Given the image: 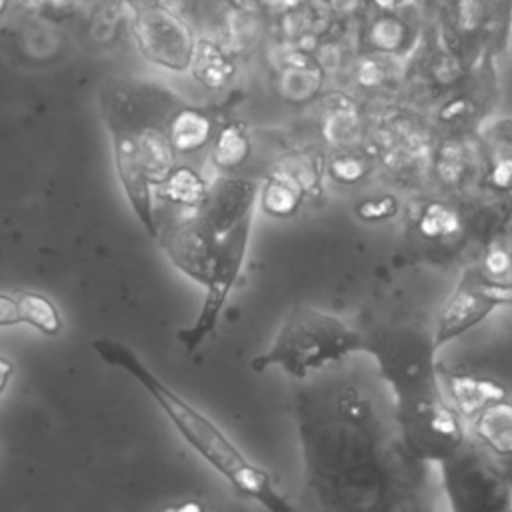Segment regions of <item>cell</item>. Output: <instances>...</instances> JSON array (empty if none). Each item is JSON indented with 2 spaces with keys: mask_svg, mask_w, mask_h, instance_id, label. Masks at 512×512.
<instances>
[{
  "mask_svg": "<svg viewBox=\"0 0 512 512\" xmlns=\"http://www.w3.org/2000/svg\"><path fill=\"white\" fill-rule=\"evenodd\" d=\"M304 186L292 174H274L262 190V208L272 216H290L302 202Z\"/></svg>",
  "mask_w": 512,
  "mask_h": 512,
  "instance_id": "obj_15",
  "label": "cell"
},
{
  "mask_svg": "<svg viewBox=\"0 0 512 512\" xmlns=\"http://www.w3.org/2000/svg\"><path fill=\"white\" fill-rule=\"evenodd\" d=\"M192 66H194L196 78L210 88L222 86L232 72V66H230L228 58L224 56V52L206 40L196 44Z\"/></svg>",
  "mask_w": 512,
  "mask_h": 512,
  "instance_id": "obj_16",
  "label": "cell"
},
{
  "mask_svg": "<svg viewBox=\"0 0 512 512\" xmlns=\"http://www.w3.org/2000/svg\"><path fill=\"white\" fill-rule=\"evenodd\" d=\"M482 134L492 142L512 148V118H494L486 122Z\"/></svg>",
  "mask_w": 512,
  "mask_h": 512,
  "instance_id": "obj_24",
  "label": "cell"
},
{
  "mask_svg": "<svg viewBox=\"0 0 512 512\" xmlns=\"http://www.w3.org/2000/svg\"><path fill=\"white\" fill-rule=\"evenodd\" d=\"M92 348L104 364L126 372L156 402L178 436L198 458L224 478L236 494L252 500L266 512H298L272 474L250 460L210 416L166 384L136 350L110 336L96 338Z\"/></svg>",
  "mask_w": 512,
  "mask_h": 512,
  "instance_id": "obj_2",
  "label": "cell"
},
{
  "mask_svg": "<svg viewBox=\"0 0 512 512\" xmlns=\"http://www.w3.org/2000/svg\"><path fill=\"white\" fill-rule=\"evenodd\" d=\"M12 374H14V364H12V360L0 354V396H2V392L6 390V386L10 384Z\"/></svg>",
  "mask_w": 512,
  "mask_h": 512,
  "instance_id": "obj_29",
  "label": "cell"
},
{
  "mask_svg": "<svg viewBox=\"0 0 512 512\" xmlns=\"http://www.w3.org/2000/svg\"><path fill=\"white\" fill-rule=\"evenodd\" d=\"M330 174L340 182L352 184L366 174V164L356 156H338L330 162Z\"/></svg>",
  "mask_w": 512,
  "mask_h": 512,
  "instance_id": "obj_22",
  "label": "cell"
},
{
  "mask_svg": "<svg viewBox=\"0 0 512 512\" xmlns=\"http://www.w3.org/2000/svg\"><path fill=\"white\" fill-rule=\"evenodd\" d=\"M112 140V156L124 196L150 238L160 236V220L152 200V180L144 168L136 130L124 122L104 116Z\"/></svg>",
  "mask_w": 512,
  "mask_h": 512,
  "instance_id": "obj_10",
  "label": "cell"
},
{
  "mask_svg": "<svg viewBox=\"0 0 512 512\" xmlns=\"http://www.w3.org/2000/svg\"><path fill=\"white\" fill-rule=\"evenodd\" d=\"M384 80V68L374 60H364L358 68V82L364 86H376Z\"/></svg>",
  "mask_w": 512,
  "mask_h": 512,
  "instance_id": "obj_25",
  "label": "cell"
},
{
  "mask_svg": "<svg viewBox=\"0 0 512 512\" xmlns=\"http://www.w3.org/2000/svg\"><path fill=\"white\" fill-rule=\"evenodd\" d=\"M466 110H468V100H466V98H454V100H450V102H446V104L442 106L440 118L450 122V120H456V118L464 116Z\"/></svg>",
  "mask_w": 512,
  "mask_h": 512,
  "instance_id": "obj_26",
  "label": "cell"
},
{
  "mask_svg": "<svg viewBox=\"0 0 512 512\" xmlns=\"http://www.w3.org/2000/svg\"><path fill=\"white\" fill-rule=\"evenodd\" d=\"M400 2H402V0H374V4H378L380 8H386V10L396 8Z\"/></svg>",
  "mask_w": 512,
  "mask_h": 512,
  "instance_id": "obj_30",
  "label": "cell"
},
{
  "mask_svg": "<svg viewBox=\"0 0 512 512\" xmlns=\"http://www.w3.org/2000/svg\"><path fill=\"white\" fill-rule=\"evenodd\" d=\"M134 42L144 58L170 70L192 66L196 42L190 26L164 6L142 8L134 18Z\"/></svg>",
  "mask_w": 512,
  "mask_h": 512,
  "instance_id": "obj_9",
  "label": "cell"
},
{
  "mask_svg": "<svg viewBox=\"0 0 512 512\" xmlns=\"http://www.w3.org/2000/svg\"><path fill=\"white\" fill-rule=\"evenodd\" d=\"M506 302H512V286L496 282L480 270H468L440 308L434 328L436 344L454 340Z\"/></svg>",
  "mask_w": 512,
  "mask_h": 512,
  "instance_id": "obj_8",
  "label": "cell"
},
{
  "mask_svg": "<svg viewBox=\"0 0 512 512\" xmlns=\"http://www.w3.org/2000/svg\"><path fill=\"white\" fill-rule=\"evenodd\" d=\"M356 354H364V332L332 312L294 304L268 348L250 360V368L258 374L278 368L302 382Z\"/></svg>",
  "mask_w": 512,
  "mask_h": 512,
  "instance_id": "obj_3",
  "label": "cell"
},
{
  "mask_svg": "<svg viewBox=\"0 0 512 512\" xmlns=\"http://www.w3.org/2000/svg\"><path fill=\"white\" fill-rule=\"evenodd\" d=\"M248 154H250L248 132L240 124H230L218 132L214 152H212L216 166L224 170L236 168L246 160Z\"/></svg>",
  "mask_w": 512,
  "mask_h": 512,
  "instance_id": "obj_17",
  "label": "cell"
},
{
  "mask_svg": "<svg viewBox=\"0 0 512 512\" xmlns=\"http://www.w3.org/2000/svg\"><path fill=\"white\" fill-rule=\"evenodd\" d=\"M510 512H512V500H510Z\"/></svg>",
  "mask_w": 512,
  "mask_h": 512,
  "instance_id": "obj_31",
  "label": "cell"
},
{
  "mask_svg": "<svg viewBox=\"0 0 512 512\" xmlns=\"http://www.w3.org/2000/svg\"><path fill=\"white\" fill-rule=\"evenodd\" d=\"M456 18H458V28L462 32H474L484 20V2L482 0H458Z\"/></svg>",
  "mask_w": 512,
  "mask_h": 512,
  "instance_id": "obj_23",
  "label": "cell"
},
{
  "mask_svg": "<svg viewBox=\"0 0 512 512\" xmlns=\"http://www.w3.org/2000/svg\"><path fill=\"white\" fill-rule=\"evenodd\" d=\"M408 38L406 24L396 16H380L370 28V42L384 52H396Z\"/></svg>",
  "mask_w": 512,
  "mask_h": 512,
  "instance_id": "obj_19",
  "label": "cell"
},
{
  "mask_svg": "<svg viewBox=\"0 0 512 512\" xmlns=\"http://www.w3.org/2000/svg\"><path fill=\"white\" fill-rule=\"evenodd\" d=\"M394 420L400 446L414 462L440 466L468 442L460 412L442 392L396 402Z\"/></svg>",
  "mask_w": 512,
  "mask_h": 512,
  "instance_id": "obj_5",
  "label": "cell"
},
{
  "mask_svg": "<svg viewBox=\"0 0 512 512\" xmlns=\"http://www.w3.org/2000/svg\"><path fill=\"white\" fill-rule=\"evenodd\" d=\"M252 216L242 218L232 228H228L216 242L212 262L208 266L204 278V298L188 326H182L176 332L178 344L194 354L218 328L220 316L228 304L230 292L234 290L240 272L244 268V260L248 254Z\"/></svg>",
  "mask_w": 512,
  "mask_h": 512,
  "instance_id": "obj_6",
  "label": "cell"
},
{
  "mask_svg": "<svg viewBox=\"0 0 512 512\" xmlns=\"http://www.w3.org/2000/svg\"><path fill=\"white\" fill-rule=\"evenodd\" d=\"M476 432L494 454L512 456V404L500 398L482 408L476 418Z\"/></svg>",
  "mask_w": 512,
  "mask_h": 512,
  "instance_id": "obj_14",
  "label": "cell"
},
{
  "mask_svg": "<svg viewBox=\"0 0 512 512\" xmlns=\"http://www.w3.org/2000/svg\"><path fill=\"white\" fill-rule=\"evenodd\" d=\"M158 512H204V506L196 500H186V502H176V504L164 506Z\"/></svg>",
  "mask_w": 512,
  "mask_h": 512,
  "instance_id": "obj_28",
  "label": "cell"
},
{
  "mask_svg": "<svg viewBox=\"0 0 512 512\" xmlns=\"http://www.w3.org/2000/svg\"><path fill=\"white\" fill-rule=\"evenodd\" d=\"M398 212V200L390 194L364 200L356 206V214L366 222H380L388 220Z\"/></svg>",
  "mask_w": 512,
  "mask_h": 512,
  "instance_id": "obj_21",
  "label": "cell"
},
{
  "mask_svg": "<svg viewBox=\"0 0 512 512\" xmlns=\"http://www.w3.org/2000/svg\"><path fill=\"white\" fill-rule=\"evenodd\" d=\"M296 420L306 488L324 512H376L390 470L370 400L354 386L298 390Z\"/></svg>",
  "mask_w": 512,
  "mask_h": 512,
  "instance_id": "obj_1",
  "label": "cell"
},
{
  "mask_svg": "<svg viewBox=\"0 0 512 512\" xmlns=\"http://www.w3.org/2000/svg\"><path fill=\"white\" fill-rule=\"evenodd\" d=\"M434 330L416 322H398L364 334V354L374 358L394 404L440 394Z\"/></svg>",
  "mask_w": 512,
  "mask_h": 512,
  "instance_id": "obj_4",
  "label": "cell"
},
{
  "mask_svg": "<svg viewBox=\"0 0 512 512\" xmlns=\"http://www.w3.org/2000/svg\"><path fill=\"white\" fill-rule=\"evenodd\" d=\"M492 182L498 186H510L512 184V158L500 160L492 170Z\"/></svg>",
  "mask_w": 512,
  "mask_h": 512,
  "instance_id": "obj_27",
  "label": "cell"
},
{
  "mask_svg": "<svg viewBox=\"0 0 512 512\" xmlns=\"http://www.w3.org/2000/svg\"><path fill=\"white\" fill-rule=\"evenodd\" d=\"M166 134L176 152L190 154L212 140L214 128L212 120L204 112L196 108H180L168 118Z\"/></svg>",
  "mask_w": 512,
  "mask_h": 512,
  "instance_id": "obj_13",
  "label": "cell"
},
{
  "mask_svg": "<svg viewBox=\"0 0 512 512\" xmlns=\"http://www.w3.org/2000/svg\"><path fill=\"white\" fill-rule=\"evenodd\" d=\"M450 512H510L512 486L500 468L472 444L440 464Z\"/></svg>",
  "mask_w": 512,
  "mask_h": 512,
  "instance_id": "obj_7",
  "label": "cell"
},
{
  "mask_svg": "<svg viewBox=\"0 0 512 512\" xmlns=\"http://www.w3.org/2000/svg\"><path fill=\"white\" fill-rule=\"evenodd\" d=\"M258 194V186L244 178H224L212 192L206 194L202 224L220 238L228 228L246 216H252V206Z\"/></svg>",
  "mask_w": 512,
  "mask_h": 512,
  "instance_id": "obj_12",
  "label": "cell"
},
{
  "mask_svg": "<svg viewBox=\"0 0 512 512\" xmlns=\"http://www.w3.org/2000/svg\"><path fill=\"white\" fill-rule=\"evenodd\" d=\"M420 228L428 236H444L458 228V218L450 208L442 204H430L422 214Z\"/></svg>",
  "mask_w": 512,
  "mask_h": 512,
  "instance_id": "obj_20",
  "label": "cell"
},
{
  "mask_svg": "<svg viewBox=\"0 0 512 512\" xmlns=\"http://www.w3.org/2000/svg\"><path fill=\"white\" fill-rule=\"evenodd\" d=\"M204 182L190 168H178L166 178V196L184 206H202L206 200Z\"/></svg>",
  "mask_w": 512,
  "mask_h": 512,
  "instance_id": "obj_18",
  "label": "cell"
},
{
  "mask_svg": "<svg viewBox=\"0 0 512 512\" xmlns=\"http://www.w3.org/2000/svg\"><path fill=\"white\" fill-rule=\"evenodd\" d=\"M32 326L36 332L56 338L64 330L58 306L36 290H0V328Z\"/></svg>",
  "mask_w": 512,
  "mask_h": 512,
  "instance_id": "obj_11",
  "label": "cell"
}]
</instances>
